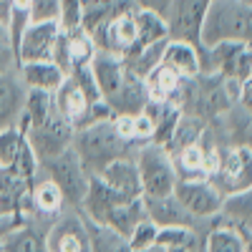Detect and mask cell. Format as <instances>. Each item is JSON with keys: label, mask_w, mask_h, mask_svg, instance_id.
<instances>
[{"label": "cell", "mask_w": 252, "mask_h": 252, "mask_svg": "<svg viewBox=\"0 0 252 252\" xmlns=\"http://www.w3.org/2000/svg\"><path fill=\"white\" fill-rule=\"evenodd\" d=\"M91 71L98 83L101 98L114 116L139 114L152 101L149 91H146V81L139 78L121 56L98 51L91 61Z\"/></svg>", "instance_id": "6da1fadb"}, {"label": "cell", "mask_w": 252, "mask_h": 252, "mask_svg": "<svg viewBox=\"0 0 252 252\" xmlns=\"http://www.w3.org/2000/svg\"><path fill=\"white\" fill-rule=\"evenodd\" d=\"M136 149L139 146H131L126 139H121V134L114 126V119L76 129V136H73V152L78 154L81 164L86 166V172L91 177H96L114 159L136 154Z\"/></svg>", "instance_id": "7a4b0ae2"}, {"label": "cell", "mask_w": 252, "mask_h": 252, "mask_svg": "<svg viewBox=\"0 0 252 252\" xmlns=\"http://www.w3.org/2000/svg\"><path fill=\"white\" fill-rule=\"evenodd\" d=\"M252 33V5L242 0H212L202 26V46L212 48L217 43H250Z\"/></svg>", "instance_id": "3957f363"}, {"label": "cell", "mask_w": 252, "mask_h": 252, "mask_svg": "<svg viewBox=\"0 0 252 252\" xmlns=\"http://www.w3.org/2000/svg\"><path fill=\"white\" fill-rule=\"evenodd\" d=\"M134 159H136V169L141 177L144 197H166L174 192L179 177L174 169L172 154L161 144H154V141L141 144L134 154Z\"/></svg>", "instance_id": "277c9868"}, {"label": "cell", "mask_w": 252, "mask_h": 252, "mask_svg": "<svg viewBox=\"0 0 252 252\" xmlns=\"http://www.w3.org/2000/svg\"><path fill=\"white\" fill-rule=\"evenodd\" d=\"M38 172H43L46 177H51L58 184V189L63 192V199H66L68 207H76V209L81 207L83 197H86V192H89L91 174L86 172V166L81 164L78 154L73 152V146L66 149V152H61L53 159L40 161Z\"/></svg>", "instance_id": "5b68a950"}, {"label": "cell", "mask_w": 252, "mask_h": 252, "mask_svg": "<svg viewBox=\"0 0 252 252\" xmlns=\"http://www.w3.org/2000/svg\"><path fill=\"white\" fill-rule=\"evenodd\" d=\"M23 136L31 144V149L38 157V161H46V159L58 157L61 152L71 149L76 129H73V124L56 109L46 121H40L35 126H28V129L23 131Z\"/></svg>", "instance_id": "8992f818"}, {"label": "cell", "mask_w": 252, "mask_h": 252, "mask_svg": "<svg viewBox=\"0 0 252 252\" xmlns=\"http://www.w3.org/2000/svg\"><path fill=\"white\" fill-rule=\"evenodd\" d=\"M212 0H169L164 18H166V31H169L172 40H184L192 43L204 53L202 46V26H204V15Z\"/></svg>", "instance_id": "52a82bcc"}, {"label": "cell", "mask_w": 252, "mask_h": 252, "mask_svg": "<svg viewBox=\"0 0 252 252\" xmlns=\"http://www.w3.org/2000/svg\"><path fill=\"white\" fill-rule=\"evenodd\" d=\"M48 252H91L89 227L81 209L66 207L46 232Z\"/></svg>", "instance_id": "ba28073f"}, {"label": "cell", "mask_w": 252, "mask_h": 252, "mask_svg": "<svg viewBox=\"0 0 252 252\" xmlns=\"http://www.w3.org/2000/svg\"><path fill=\"white\" fill-rule=\"evenodd\" d=\"M174 197L199 222H212L220 215L222 192L209 179H177Z\"/></svg>", "instance_id": "9c48e42d"}, {"label": "cell", "mask_w": 252, "mask_h": 252, "mask_svg": "<svg viewBox=\"0 0 252 252\" xmlns=\"http://www.w3.org/2000/svg\"><path fill=\"white\" fill-rule=\"evenodd\" d=\"M98 53L96 43H94V35L86 33L83 28H73V31H63L56 40V48H53V63L63 71V73H73L78 68H86L91 66L94 56Z\"/></svg>", "instance_id": "30bf717a"}, {"label": "cell", "mask_w": 252, "mask_h": 252, "mask_svg": "<svg viewBox=\"0 0 252 252\" xmlns=\"http://www.w3.org/2000/svg\"><path fill=\"white\" fill-rule=\"evenodd\" d=\"M136 10H126L114 18H109L96 33H94V43L103 53H114V56H131L136 43H139V33H136Z\"/></svg>", "instance_id": "8fae6325"}, {"label": "cell", "mask_w": 252, "mask_h": 252, "mask_svg": "<svg viewBox=\"0 0 252 252\" xmlns=\"http://www.w3.org/2000/svg\"><path fill=\"white\" fill-rule=\"evenodd\" d=\"M222 194L237 192V189L252 184V152L237 144H227L222 149V161L220 169L209 177Z\"/></svg>", "instance_id": "7c38bea8"}, {"label": "cell", "mask_w": 252, "mask_h": 252, "mask_svg": "<svg viewBox=\"0 0 252 252\" xmlns=\"http://www.w3.org/2000/svg\"><path fill=\"white\" fill-rule=\"evenodd\" d=\"M61 35V26L56 23H28L18 40V63L51 61L56 40Z\"/></svg>", "instance_id": "4fadbf2b"}, {"label": "cell", "mask_w": 252, "mask_h": 252, "mask_svg": "<svg viewBox=\"0 0 252 252\" xmlns=\"http://www.w3.org/2000/svg\"><path fill=\"white\" fill-rule=\"evenodd\" d=\"M96 177H101L121 199H139V197H144L141 177H139V169H136L134 154H131V157H119V159H114L111 164L103 166Z\"/></svg>", "instance_id": "5bb4252c"}, {"label": "cell", "mask_w": 252, "mask_h": 252, "mask_svg": "<svg viewBox=\"0 0 252 252\" xmlns=\"http://www.w3.org/2000/svg\"><path fill=\"white\" fill-rule=\"evenodd\" d=\"M144 204H146V215H149L159 227H197V229H209L215 224V220L212 222L194 220L179 204L174 192L166 194V197H144Z\"/></svg>", "instance_id": "9a60e30c"}, {"label": "cell", "mask_w": 252, "mask_h": 252, "mask_svg": "<svg viewBox=\"0 0 252 252\" xmlns=\"http://www.w3.org/2000/svg\"><path fill=\"white\" fill-rule=\"evenodd\" d=\"M26 96H28V86L20 78L18 68L0 73V129L18 126L20 116H23Z\"/></svg>", "instance_id": "2e32d148"}, {"label": "cell", "mask_w": 252, "mask_h": 252, "mask_svg": "<svg viewBox=\"0 0 252 252\" xmlns=\"http://www.w3.org/2000/svg\"><path fill=\"white\" fill-rule=\"evenodd\" d=\"M217 220L240 229L247 237L252 235V184L222 197V207H220Z\"/></svg>", "instance_id": "e0dca14e"}, {"label": "cell", "mask_w": 252, "mask_h": 252, "mask_svg": "<svg viewBox=\"0 0 252 252\" xmlns=\"http://www.w3.org/2000/svg\"><path fill=\"white\" fill-rule=\"evenodd\" d=\"M119 202H124V199L114 192L106 182H103L101 177H91L89 192H86V197H83V202H81L78 209H81V215L86 217V220H91L96 224H106L111 209Z\"/></svg>", "instance_id": "ac0fdd59"}, {"label": "cell", "mask_w": 252, "mask_h": 252, "mask_svg": "<svg viewBox=\"0 0 252 252\" xmlns=\"http://www.w3.org/2000/svg\"><path fill=\"white\" fill-rule=\"evenodd\" d=\"M161 63L177 71L182 78H194L202 73V51L194 48L192 43H184V40L166 38Z\"/></svg>", "instance_id": "d6986e66"}, {"label": "cell", "mask_w": 252, "mask_h": 252, "mask_svg": "<svg viewBox=\"0 0 252 252\" xmlns=\"http://www.w3.org/2000/svg\"><path fill=\"white\" fill-rule=\"evenodd\" d=\"M53 96H56V109L73 124V129H76V124L83 119V114L89 111L91 103H96V101H91L86 96V91L81 89V83L73 76L63 78V83L58 86V91Z\"/></svg>", "instance_id": "ffe728a7"}, {"label": "cell", "mask_w": 252, "mask_h": 252, "mask_svg": "<svg viewBox=\"0 0 252 252\" xmlns=\"http://www.w3.org/2000/svg\"><path fill=\"white\" fill-rule=\"evenodd\" d=\"M126 10H136L134 0H81V28L94 35L109 18Z\"/></svg>", "instance_id": "44dd1931"}, {"label": "cell", "mask_w": 252, "mask_h": 252, "mask_svg": "<svg viewBox=\"0 0 252 252\" xmlns=\"http://www.w3.org/2000/svg\"><path fill=\"white\" fill-rule=\"evenodd\" d=\"M46 232H48V227L23 220V224L15 227L3 240L0 252H48Z\"/></svg>", "instance_id": "7402d4cb"}, {"label": "cell", "mask_w": 252, "mask_h": 252, "mask_svg": "<svg viewBox=\"0 0 252 252\" xmlns=\"http://www.w3.org/2000/svg\"><path fill=\"white\" fill-rule=\"evenodd\" d=\"M18 73L28 89L38 91H58L66 73H63L53 61H33V63H18Z\"/></svg>", "instance_id": "603a6c76"}, {"label": "cell", "mask_w": 252, "mask_h": 252, "mask_svg": "<svg viewBox=\"0 0 252 252\" xmlns=\"http://www.w3.org/2000/svg\"><path fill=\"white\" fill-rule=\"evenodd\" d=\"M144 81H146V91H149L152 101H172V103L179 101V91L184 86V78L177 71H172L169 66L159 63Z\"/></svg>", "instance_id": "cb8c5ba5"}, {"label": "cell", "mask_w": 252, "mask_h": 252, "mask_svg": "<svg viewBox=\"0 0 252 252\" xmlns=\"http://www.w3.org/2000/svg\"><path fill=\"white\" fill-rule=\"evenodd\" d=\"M31 182L10 166H0V215H20V202L28 194Z\"/></svg>", "instance_id": "d4e9b609"}, {"label": "cell", "mask_w": 252, "mask_h": 252, "mask_svg": "<svg viewBox=\"0 0 252 252\" xmlns=\"http://www.w3.org/2000/svg\"><path fill=\"white\" fill-rule=\"evenodd\" d=\"M146 217V204H144V197L139 199H124L119 202L114 209H111V215L106 220V227H111L114 232L124 235L126 240H129V235L134 232V227Z\"/></svg>", "instance_id": "484cf974"}, {"label": "cell", "mask_w": 252, "mask_h": 252, "mask_svg": "<svg viewBox=\"0 0 252 252\" xmlns=\"http://www.w3.org/2000/svg\"><path fill=\"white\" fill-rule=\"evenodd\" d=\"M245 245H247V235L220 222L217 217L204 235V252H245Z\"/></svg>", "instance_id": "4316f807"}, {"label": "cell", "mask_w": 252, "mask_h": 252, "mask_svg": "<svg viewBox=\"0 0 252 252\" xmlns=\"http://www.w3.org/2000/svg\"><path fill=\"white\" fill-rule=\"evenodd\" d=\"M114 126H116V131L121 134V139H126L131 146H141V144L154 139V121L149 119L146 111L114 116Z\"/></svg>", "instance_id": "83f0119b"}, {"label": "cell", "mask_w": 252, "mask_h": 252, "mask_svg": "<svg viewBox=\"0 0 252 252\" xmlns=\"http://www.w3.org/2000/svg\"><path fill=\"white\" fill-rule=\"evenodd\" d=\"M53 111H56V96H53V91L28 89L26 106H23V116H20V121H18V129L26 131L28 126H35V124H40V121H46Z\"/></svg>", "instance_id": "f1b7e54d"}, {"label": "cell", "mask_w": 252, "mask_h": 252, "mask_svg": "<svg viewBox=\"0 0 252 252\" xmlns=\"http://www.w3.org/2000/svg\"><path fill=\"white\" fill-rule=\"evenodd\" d=\"M204 126H207L204 119L182 111V116H179V121L174 126V134L169 136V141L164 144V149L169 152V154H177L179 149H184V146L197 144L202 139V134H204Z\"/></svg>", "instance_id": "f546056e"}, {"label": "cell", "mask_w": 252, "mask_h": 252, "mask_svg": "<svg viewBox=\"0 0 252 252\" xmlns=\"http://www.w3.org/2000/svg\"><path fill=\"white\" fill-rule=\"evenodd\" d=\"M136 18V33H139V43L134 51L144 48V46H152V43H161V40L169 38V31H166V18L152 10H139L134 13Z\"/></svg>", "instance_id": "4dcf8cb0"}, {"label": "cell", "mask_w": 252, "mask_h": 252, "mask_svg": "<svg viewBox=\"0 0 252 252\" xmlns=\"http://www.w3.org/2000/svg\"><path fill=\"white\" fill-rule=\"evenodd\" d=\"M89 227V242H91V252H134L129 240L124 235L114 232L106 224H96L91 220H86Z\"/></svg>", "instance_id": "1f68e13d"}, {"label": "cell", "mask_w": 252, "mask_h": 252, "mask_svg": "<svg viewBox=\"0 0 252 252\" xmlns=\"http://www.w3.org/2000/svg\"><path fill=\"white\" fill-rule=\"evenodd\" d=\"M164 46L166 40H161V43H152V46H144L139 51H134L131 56H126L124 61L129 63V68L139 76V78H146L159 63H161V56H164Z\"/></svg>", "instance_id": "d6a6232c"}, {"label": "cell", "mask_w": 252, "mask_h": 252, "mask_svg": "<svg viewBox=\"0 0 252 252\" xmlns=\"http://www.w3.org/2000/svg\"><path fill=\"white\" fill-rule=\"evenodd\" d=\"M20 144H23V131L18 126H8V129H0V166L13 164Z\"/></svg>", "instance_id": "836d02e7"}, {"label": "cell", "mask_w": 252, "mask_h": 252, "mask_svg": "<svg viewBox=\"0 0 252 252\" xmlns=\"http://www.w3.org/2000/svg\"><path fill=\"white\" fill-rule=\"evenodd\" d=\"M157 235H159V224L146 215L136 227H134V232L129 235V245L131 250H144V247H149V245H157Z\"/></svg>", "instance_id": "e575fe53"}, {"label": "cell", "mask_w": 252, "mask_h": 252, "mask_svg": "<svg viewBox=\"0 0 252 252\" xmlns=\"http://www.w3.org/2000/svg\"><path fill=\"white\" fill-rule=\"evenodd\" d=\"M13 68H18V51H15L8 26L0 20V73L13 71Z\"/></svg>", "instance_id": "d590c367"}, {"label": "cell", "mask_w": 252, "mask_h": 252, "mask_svg": "<svg viewBox=\"0 0 252 252\" xmlns=\"http://www.w3.org/2000/svg\"><path fill=\"white\" fill-rule=\"evenodd\" d=\"M61 0H31V23H58Z\"/></svg>", "instance_id": "8d00e7d4"}, {"label": "cell", "mask_w": 252, "mask_h": 252, "mask_svg": "<svg viewBox=\"0 0 252 252\" xmlns=\"http://www.w3.org/2000/svg\"><path fill=\"white\" fill-rule=\"evenodd\" d=\"M58 26H61L63 31L81 28V0H61Z\"/></svg>", "instance_id": "74e56055"}, {"label": "cell", "mask_w": 252, "mask_h": 252, "mask_svg": "<svg viewBox=\"0 0 252 252\" xmlns=\"http://www.w3.org/2000/svg\"><path fill=\"white\" fill-rule=\"evenodd\" d=\"M20 224H23V217L20 215H0V245H3V240Z\"/></svg>", "instance_id": "f35d334b"}, {"label": "cell", "mask_w": 252, "mask_h": 252, "mask_svg": "<svg viewBox=\"0 0 252 252\" xmlns=\"http://www.w3.org/2000/svg\"><path fill=\"white\" fill-rule=\"evenodd\" d=\"M134 5H136L139 10H152V13L164 15L166 8H169V0H134Z\"/></svg>", "instance_id": "ab89813d"}, {"label": "cell", "mask_w": 252, "mask_h": 252, "mask_svg": "<svg viewBox=\"0 0 252 252\" xmlns=\"http://www.w3.org/2000/svg\"><path fill=\"white\" fill-rule=\"evenodd\" d=\"M10 5H13V0H0V20H3V23H8Z\"/></svg>", "instance_id": "60d3db41"}, {"label": "cell", "mask_w": 252, "mask_h": 252, "mask_svg": "<svg viewBox=\"0 0 252 252\" xmlns=\"http://www.w3.org/2000/svg\"><path fill=\"white\" fill-rule=\"evenodd\" d=\"M136 252H166V247H161L157 242V245H149V247H144V250H136Z\"/></svg>", "instance_id": "b9f144b4"}, {"label": "cell", "mask_w": 252, "mask_h": 252, "mask_svg": "<svg viewBox=\"0 0 252 252\" xmlns=\"http://www.w3.org/2000/svg\"><path fill=\"white\" fill-rule=\"evenodd\" d=\"M245 252H252V235L247 237V245H245Z\"/></svg>", "instance_id": "7bdbcfd3"}]
</instances>
